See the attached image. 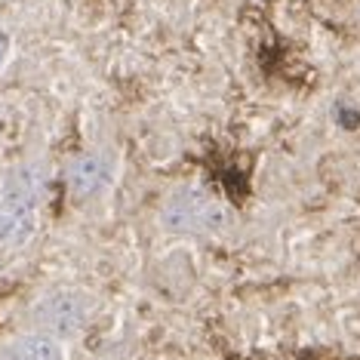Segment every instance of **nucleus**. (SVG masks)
I'll list each match as a JSON object with an SVG mask.
<instances>
[{"label": "nucleus", "instance_id": "7ed1b4c3", "mask_svg": "<svg viewBox=\"0 0 360 360\" xmlns=\"http://www.w3.org/2000/svg\"><path fill=\"white\" fill-rule=\"evenodd\" d=\"M34 200H25L19 194H10L0 200V243H25L34 234Z\"/></svg>", "mask_w": 360, "mask_h": 360}, {"label": "nucleus", "instance_id": "39448f33", "mask_svg": "<svg viewBox=\"0 0 360 360\" xmlns=\"http://www.w3.org/2000/svg\"><path fill=\"white\" fill-rule=\"evenodd\" d=\"M4 360H65V354L50 335H22L4 351Z\"/></svg>", "mask_w": 360, "mask_h": 360}, {"label": "nucleus", "instance_id": "423d86ee", "mask_svg": "<svg viewBox=\"0 0 360 360\" xmlns=\"http://www.w3.org/2000/svg\"><path fill=\"white\" fill-rule=\"evenodd\" d=\"M6 53H10V37L0 31V65H4V59H6Z\"/></svg>", "mask_w": 360, "mask_h": 360}, {"label": "nucleus", "instance_id": "f257e3e1", "mask_svg": "<svg viewBox=\"0 0 360 360\" xmlns=\"http://www.w3.org/2000/svg\"><path fill=\"white\" fill-rule=\"evenodd\" d=\"M163 225L173 231H212L225 225V210L203 191H179L163 210Z\"/></svg>", "mask_w": 360, "mask_h": 360}, {"label": "nucleus", "instance_id": "20e7f679", "mask_svg": "<svg viewBox=\"0 0 360 360\" xmlns=\"http://www.w3.org/2000/svg\"><path fill=\"white\" fill-rule=\"evenodd\" d=\"M108 182H111V163L99 158V154H84L68 167V188L77 198L99 194Z\"/></svg>", "mask_w": 360, "mask_h": 360}, {"label": "nucleus", "instance_id": "f03ea898", "mask_svg": "<svg viewBox=\"0 0 360 360\" xmlns=\"http://www.w3.org/2000/svg\"><path fill=\"white\" fill-rule=\"evenodd\" d=\"M86 317H89V299L75 290L50 292L34 308V321L50 333H77L86 323Z\"/></svg>", "mask_w": 360, "mask_h": 360}]
</instances>
